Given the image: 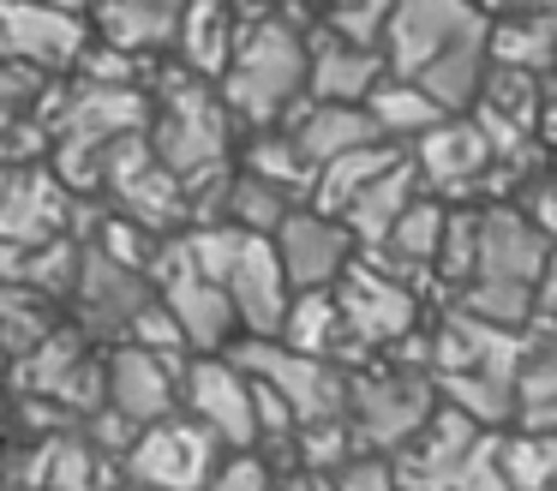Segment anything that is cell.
I'll return each instance as SVG.
<instances>
[{
  "instance_id": "1",
  "label": "cell",
  "mask_w": 557,
  "mask_h": 491,
  "mask_svg": "<svg viewBox=\"0 0 557 491\" xmlns=\"http://www.w3.org/2000/svg\"><path fill=\"white\" fill-rule=\"evenodd\" d=\"M306 84H312V48L300 42V30H294L282 12H270V19L246 24L240 54L222 72L216 96L228 102V114H246V120H258V126H270V120L300 108Z\"/></svg>"
},
{
  "instance_id": "2",
  "label": "cell",
  "mask_w": 557,
  "mask_h": 491,
  "mask_svg": "<svg viewBox=\"0 0 557 491\" xmlns=\"http://www.w3.org/2000/svg\"><path fill=\"white\" fill-rule=\"evenodd\" d=\"M150 144H157L162 168L181 174L186 186L222 168V144H228V102L210 96L198 78L169 84L157 102V120H150Z\"/></svg>"
},
{
  "instance_id": "3",
  "label": "cell",
  "mask_w": 557,
  "mask_h": 491,
  "mask_svg": "<svg viewBox=\"0 0 557 491\" xmlns=\"http://www.w3.org/2000/svg\"><path fill=\"white\" fill-rule=\"evenodd\" d=\"M480 42H492V19L473 0H396L384 30V54L396 78H420L432 60Z\"/></svg>"
},
{
  "instance_id": "4",
  "label": "cell",
  "mask_w": 557,
  "mask_h": 491,
  "mask_svg": "<svg viewBox=\"0 0 557 491\" xmlns=\"http://www.w3.org/2000/svg\"><path fill=\"white\" fill-rule=\"evenodd\" d=\"M90 12H66V7H42V0H0V60L37 72H66L85 66V54L97 42Z\"/></svg>"
},
{
  "instance_id": "5",
  "label": "cell",
  "mask_w": 557,
  "mask_h": 491,
  "mask_svg": "<svg viewBox=\"0 0 557 491\" xmlns=\"http://www.w3.org/2000/svg\"><path fill=\"white\" fill-rule=\"evenodd\" d=\"M126 467L145 491H205L216 479V431L198 419H162L133 438Z\"/></svg>"
},
{
  "instance_id": "6",
  "label": "cell",
  "mask_w": 557,
  "mask_h": 491,
  "mask_svg": "<svg viewBox=\"0 0 557 491\" xmlns=\"http://www.w3.org/2000/svg\"><path fill=\"white\" fill-rule=\"evenodd\" d=\"M354 402V438L372 450H408L425 426H432V383L413 371H377L348 390Z\"/></svg>"
},
{
  "instance_id": "7",
  "label": "cell",
  "mask_w": 557,
  "mask_h": 491,
  "mask_svg": "<svg viewBox=\"0 0 557 491\" xmlns=\"http://www.w3.org/2000/svg\"><path fill=\"white\" fill-rule=\"evenodd\" d=\"M240 366L252 371V378H264L270 390L294 407V419H300V426L348 419V407H342V402H348V390H342V378L330 371V359L294 354V347H276V342H252L240 354Z\"/></svg>"
},
{
  "instance_id": "8",
  "label": "cell",
  "mask_w": 557,
  "mask_h": 491,
  "mask_svg": "<svg viewBox=\"0 0 557 491\" xmlns=\"http://www.w3.org/2000/svg\"><path fill=\"white\" fill-rule=\"evenodd\" d=\"M186 407L205 431H216V443H258L264 419H258V383L246 366H228V359H193L186 366Z\"/></svg>"
},
{
  "instance_id": "9",
  "label": "cell",
  "mask_w": 557,
  "mask_h": 491,
  "mask_svg": "<svg viewBox=\"0 0 557 491\" xmlns=\"http://www.w3.org/2000/svg\"><path fill=\"white\" fill-rule=\"evenodd\" d=\"M157 275H162V299H169V311L181 318L186 342H193V347H222V342H228V330L240 323L234 294L198 270L193 251H186V240H181V246H169V258L157 251Z\"/></svg>"
},
{
  "instance_id": "10",
  "label": "cell",
  "mask_w": 557,
  "mask_h": 491,
  "mask_svg": "<svg viewBox=\"0 0 557 491\" xmlns=\"http://www.w3.org/2000/svg\"><path fill=\"white\" fill-rule=\"evenodd\" d=\"M336 299L354 342H396V335L413 330V294L401 287L396 263L354 258L348 275L336 282Z\"/></svg>"
},
{
  "instance_id": "11",
  "label": "cell",
  "mask_w": 557,
  "mask_h": 491,
  "mask_svg": "<svg viewBox=\"0 0 557 491\" xmlns=\"http://www.w3.org/2000/svg\"><path fill=\"white\" fill-rule=\"evenodd\" d=\"M276 251H282V270H288L294 294H312V287H336L354 263V234L342 216H324V210H294L276 234Z\"/></svg>"
},
{
  "instance_id": "12",
  "label": "cell",
  "mask_w": 557,
  "mask_h": 491,
  "mask_svg": "<svg viewBox=\"0 0 557 491\" xmlns=\"http://www.w3.org/2000/svg\"><path fill=\"white\" fill-rule=\"evenodd\" d=\"M228 294H234V311H240V323L252 330V342H270V335H282V323H288V306H294V282L288 270H282V251L276 240H246L240 263H234L228 275Z\"/></svg>"
},
{
  "instance_id": "13",
  "label": "cell",
  "mask_w": 557,
  "mask_h": 491,
  "mask_svg": "<svg viewBox=\"0 0 557 491\" xmlns=\"http://www.w3.org/2000/svg\"><path fill=\"white\" fill-rule=\"evenodd\" d=\"M66 180L49 174V168H18L7 174L0 186V240H13V246L37 251L49 240L66 234Z\"/></svg>"
},
{
  "instance_id": "14",
  "label": "cell",
  "mask_w": 557,
  "mask_h": 491,
  "mask_svg": "<svg viewBox=\"0 0 557 491\" xmlns=\"http://www.w3.org/2000/svg\"><path fill=\"white\" fill-rule=\"evenodd\" d=\"M545 263H552V240L533 228V216H516V210L480 216V270H473V282L540 287Z\"/></svg>"
},
{
  "instance_id": "15",
  "label": "cell",
  "mask_w": 557,
  "mask_h": 491,
  "mask_svg": "<svg viewBox=\"0 0 557 491\" xmlns=\"http://www.w3.org/2000/svg\"><path fill=\"white\" fill-rule=\"evenodd\" d=\"M109 407L133 431L162 426L169 407H174V359L150 354V347H138V342L114 347L109 354Z\"/></svg>"
},
{
  "instance_id": "16",
  "label": "cell",
  "mask_w": 557,
  "mask_h": 491,
  "mask_svg": "<svg viewBox=\"0 0 557 491\" xmlns=\"http://www.w3.org/2000/svg\"><path fill=\"white\" fill-rule=\"evenodd\" d=\"M497 150L485 138L480 120H444L437 132H425L420 150H413V168H420L425 186H444V192H468L492 174Z\"/></svg>"
},
{
  "instance_id": "17",
  "label": "cell",
  "mask_w": 557,
  "mask_h": 491,
  "mask_svg": "<svg viewBox=\"0 0 557 491\" xmlns=\"http://www.w3.org/2000/svg\"><path fill=\"white\" fill-rule=\"evenodd\" d=\"M384 66H389L384 48L348 42V36H318L312 42V102L366 108L372 90L384 84Z\"/></svg>"
},
{
  "instance_id": "18",
  "label": "cell",
  "mask_w": 557,
  "mask_h": 491,
  "mask_svg": "<svg viewBox=\"0 0 557 491\" xmlns=\"http://www.w3.org/2000/svg\"><path fill=\"white\" fill-rule=\"evenodd\" d=\"M193 0H97L90 7V24L109 48H126V54H145V48H169L181 42V19Z\"/></svg>"
},
{
  "instance_id": "19",
  "label": "cell",
  "mask_w": 557,
  "mask_h": 491,
  "mask_svg": "<svg viewBox=\"0 0 557 491\" xmlns=\"http://www.w3.org/2000/svg\"><path fill=\"white\" fill-rule=\"evenodd\" d=\"M240 7L234 0H193L186 7V19H181V60H186V72L193 78H216L222 84V72L234 66V54H240Z\"/></svg>"
},
{
  "instance_id": "20",
  "label": "cell",
  "mask_w": 557,
  "mask_h": 491,
  "mask_svg": "<svg viewBox=\"0 0 557 491\" xmlns=\"http://www.w3.org/2000/svg\"><path fill=\"white\" fill-rule=\"evenodd\" d=\"M288 132L300 138L306 162L312 168H330L336 156L360 150V144H377L384 132H377L372 108H342V102H300L288 114Z\"/></svg>"
},
{
  "instance_id": "21",
  "label": "cell",
  "mask_w": 557,
  "mask_h": 491,
  "mask_svg": "<svg viewBox=\"0 0 557 491\" xmlns=\"http://www.w3.org/2000/svg\"><path fill=\"white\" fill-rule=\"evenodd\" d=\"M78 306H85V323L90 330H114V323H126L133 330L138 311L150 306L145 282H138V270H126L121 258H109V251H85V275H78Z\"/></svg>"
},
{
  "instance_id": "22",
  "label": "cell",
  "mask_w": 557,
  "mask_h": 491,
  "mask_svg": "<svg viewBox=\"0 0 557 491\" xmlns=\"http://www.w3.org/2000/svg\"><path fill=\"white\" fill-rule=\"evenodd\" d=\"M401 156H396V144L389 138H377V144H360V150H348V156H336L330 168H318V180H312V210H324V216H342L354 198H360L372 180H384L389 168H396Z\"/></svg>"
},
{
  "instance_id": "23",
  "label": "cell",
  "mask_w": 557,
  "mask_h": 491,
  "mask_svg": "<svg viewBox=\"0 0 557 491\" xmlns=\"http://www.w3.org/2000/svg\"><path fill=\"white\" fill-rule=\"evenodd\" d=\"M413 180H420V168H413V162H396L384 180H372V186H366L360 198H354L348 210H342L348 234H360V240H372V246H384V240L396 234L401 216H408L413 204H420V198H413Z\"/></svg>"
},
{
  "instance_id": "24",
  "label": "cell",
  "mask_w": 557,
  "mask_h": 491,
  "mask_svg": "<svg viewBox=\"0 0 557 491\" xmlns=\"http://www.w3.org/2000/svg\"><path fill=\"white\" fill-rule=\"evenodd\" d=\"M492 60L509 72H540L557 66V12H509L492 19Z\"/></svg>"
},
{
  "instance_id": "25",
  "label": "cell",
  "mask_w": 557,
  "mask_h": 491,
  "mask_svg": "<svg viewBox=\"0 0 557 491\" xmlns=\"http://www.w3.org/2000/svg\"><path fill=\"white\" fill-rule=\"evenodd\" d=\"M366 108H372L377 132H384L389 144H396V138H413V144H420L425 132H437V126L449 120L444 108H437L413 78H384V84L372 90V102H366Z\"/></svg>"
},
{
  "instance_id": "26",
  "label": "cell",
  "mask_w": 557,
  "mask_h": 491,
  "mask_svg": "<svg viewBox=\"0 0 557 491\" xmlns=\"http://www.w3.org/2000/svg\"><path fill=\"white\" fill-rule=\"evenodd\" d=\"M342 330H348V318H342V299L330 294V287H312V294H294L288 323H282V342H288L294 354L330 359V347L342 342Z\"/></svg>"
},
{
  "instance_id": "27",
  "label": "cell",
  "mask_w": 557,
  "mask_h": 491,
  "mask_svg": "<svg viewBox=\"0 0 557 491\" xmlns=\"http://www.w3.org/2000/svg\"><path fill=\"white\" fill-rule=\"evenodd\" d=\"M228 210H234V228H240V234L276 240V234H282V222H288V216L300 210V204H294V192L270 186V180L240 174V180H228Z\"/></svg>"
},
{
  "instance_id": "28",
  "label": "cell",
  "mask_w": 557,
  "mask_h": 491,
  "mask_svg": "<svg viewBox=\"0 0 557 491\" xmlns=\"http://www.w3.org/2000/svg\"><path fill=\"white\" fill-rule=\"evenodd\" d=\"M246 174L270 180V186H282V192H312L318 168L306 162L294 132H264V138H252V150H246Z\"/></svg>"
},
{
  "instance_id": "29",
  "label": "cell",
  "mask_w": 557,
  "mask_h": 491,
  "mask_svg": "<svg viewBox=\"0 0 557 491\" xmlns=\"http://www.w3.org/2000/svg\"><path fill=\"white\" fill-rule=\"evenodd\" d=\"M444 234H449V210H437V204L420 198V204H413V210L396 222V234L384 240V246H389V263H437Z\"/></svg>"
},
{
  "instance_id": "30",
  "label": "cell",
  "mask_w": 557,
  "mask_h": 491,
  "mask_svg": "<svg viewBox=\"0 0 557 491\" xmlns=\"http://www.w3.org/2000/svg\"><path fill=\"white\" fill-rule=\"evenodd\" d=\"M444 395L473 419V426H492V419L509 414V402H516V383H509V378H492V371H444Z\"/></svg>"
},
{
  "instance_id": "31",
  "label": "cell",
  "mask_w": 557,
  "mask_h": 491,
  "mask_svg": "<svg viewBox=\"0 0 557 491\" xmlns=\"http://www.w3.org/2000/svg\"><path fill=\"white\" fill-rule=\"evenodd\" d=\"M78 371H85V342H78V335H66V330H54L49 342H37L25 354V383H30V390L61 395Z\"/></svg>"
},
{
  "instance_id": "32",
  "label": "cell",
  "mask_w": 557,
  "mask_h": 491,
  "mask_svg": "<svg viewBox=\"0 0 557 491\" xmlns=\"http://www.w3.org/2000/svg\"><path fill=\"white\" fill-rule=\"evenodd\" d=\"M516 414L528 431H557V354H540L516 378Z\"/></svg>"
},
{
  "instance_id": "33",
  "label": "cell",
  "mask_w": 557,
  "mask_h": 491,
  "mask_svg": "<svg viewBox=\"0 0 557 491\" xmlns=\"http://www.w3.org/2000/svg\"><path fill=\"white\" fill-rule=\"evenodd\" d=\"M504 474L516 491H545L557 479V431H533V438L504 443Z\"/></svg>"
},
{
  "instance_id": "34",
  "label": "cell",
  "mask_w": 557,
  "mask_h": 491,
  "mask_svg": "<svg viewBox=\"0 0 557 491\" xmlns=\"http://www.w3.org/2000/svg\"><path fill=\"white\" fill-rule=\"evenodd\" d=\"M133 342L138 347H150V354H162V359H181L186 347V330H181V318L169 311V299H150L145 311H138V323H133Z\"/></svg>"
},
{
  "instance_id": "35",
  "label": "cell",
  "mask_w": 557,
  "mask_h": 491,
  "mask_svg": "<svg viewBox=\"0 0 557 491\" xmlns=\"http://www.w3.org/2000/svg\"><path fill=\"white\" fill-rule=\"evenodd\" d=\"M449 491H516L504 474V443H492V438L473 443V455L461 462V474L449 479Z\"/></svg>"
},
{
  "instance_id": "36",
  "label": "cell",
  "mask_w": 557,
  "mask_h": 491,
  "mask_svg": "<svg viewBox=\"0 0 557 491\" xmlns=\"http://www.w3.org/2000/svg\"><path fill=\"white\" fill-rule=\"evenodd\" d=\"M205 491H276V479H270V467L258 455H234V462L216 467V479Z\"/></svg>"
},
{
  "instance_id": "37",
  "label": "cell",
  "mask_w": 557,
  "mask_h": 491,
  "mask_svg": "<svg viewBox=\"0 0 557 491\" xmlns=\"http://www.w3.org/2000/svg\"><path fill=\"white\" fill-rule=\"evenodd\" d=\"M336 491H401L396 462H348L336 474Z\"/></svg>"
},
{
  "instance_id": "38",
  "label": "cell",
  "mask_w": 557,
  "mask_h": 491,
  "mask_svg": "<svg viewBox=\"0 0 557 491\" xmlns=\"http://www.w3.org/2000/svg\"><path fill=\"white\" fill-rule=\"evenodd\" d=\"M528 210H533V228H540V234L552 240V234H557V186H540Z\"/></svg>"
},
{
  "instance_id": "39",
  "label": "cell",
  "mask_w": 557,
  "mask_h": 491,
  "mask_svg": "<svg viewBox=\"0 0 557 491\" xmlns=\"http://www.w3.org/2000/svg\"><path fill=\"white\" fill-rule=\"evenodd\" d=\"M540 306L557 311V246H552V263H545V282H540Z\"/></svg>"
},
{
  "instance_id": "40",
  "label": "cell",
  "mask_w": 557,
  "mask_h": 491,
  "mask_svg": "<svg viewBox=\"0 0 557 491\" xmlns=\"http://www.w3.org/2000/svg\"><path fill=\"white\" fill-rule=\"evenodd\" d=\"M276 491H336V486H324L318 474H300V479H288V486H276Z\"/></svg>"
},
{
  "instance_id": "41",
  "label": "cell",
  "mask_w": 557,
  "mask_h": 491,
  "mask_svg": "<svg viewBox=\"0 0 557 491\" xmlns=\"http://www.w3.org/2000/svg\"><path fill=\"white\" fill-rule=\"evenodd\" d=\"M42 7H66V12H90L97 0H42Z\"/></svg>"
},
{
  "instance_id": "42",
  "label": "cell",
  "mask_w": 557,
  "mask_h": 491,
  "mask_svg": "<svg viewBox=\"0 0 557 491\" xmlns=\"http://www.w3.org/2000/svg\"><path fill=\"white\" fill-rule=\"evenodd\" d=\"M234 7H240V19H246V7H270V0H234Z\"/></svg>"
},
{
  "instance_id": "43",
  "label": "cell",
  "mask_w": 557,
  "mask_h": 491,
  "mask_svg": "<svg viewBox=\"0 0 557 491\" xmlns=\"http://www.w3.org/2000/svg\"><path fill=\"white\" fill-rule=\"evenodd\" d=\"M552 96H557V66H552Z\"/></svg>"
},
{
  "instance_id": "44",
  "label": "cell",
  "mask_w": 557,
  "mask_h": 491,
  "mask_svg": "<svg viewBox=\"0 0 557 491\" xmlns=\"http://www.w3.org/2000/svg\"><path fill=\"white\" fill-rule=\"evenodd\" d=\"M0 186H7V168H0Z\"/></svg>"
},
{
  "instance_id": "45",
  "label": "cell",
  "mask_w": 557,
  "mask_h": 491,
  "mask_svg": "<svg viewBox=\"0 0 557 491\" xmlns=\"http://www.w3.org/2000/svg\"><path fill=\"white\" fill-rule=\"evenodd\" d=\"M0 366H7V347H0Z\"/></svg>"
}]
</instances>
